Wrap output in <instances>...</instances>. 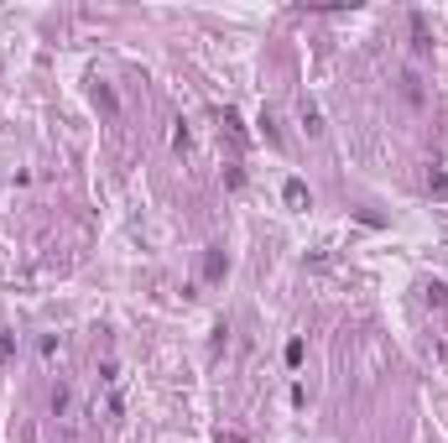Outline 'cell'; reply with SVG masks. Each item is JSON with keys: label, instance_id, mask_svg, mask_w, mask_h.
Segmentation results:
<instances>
[{"label": "cell", "instance_id": "277c9868", "mask_svg": "<svg viewBox=\"0 0 448 443\" xmlns=\"http://www.w3.org/2000/svg\"><path fill=\"white\" fill-rule=\"evenodd\" d=\"M281 199H287L292 209H303V204H308V183H303V177H287V188H281Z\"/></svg>", "mask_w": 448, "mask_h": 443}, {"label": "cell", "instance_id": "9c48e42d", "mask_svg": "<svg viewBox=\"0 0 448 443\" xmlns=\"http://www.w3.org/2000/svg\"><path fill=\"white\" fill-rule=\"evenodd\" d=\"M11 355H16V334H11V329H0V365H6Z\"/></svg>", "mask_w": 448, "mask_h": 443}, {"label": "cell", "instance_id": "7c38bea8", "mask_svg": "<svg viewBox=\"0 0 448 443\" xmlns=\"http://www.w3.org/2000/svg\"><path fill=\"white\" fill-rule=\"evenodd\" d=\"M219 443H245V438L240 433H219Z\"/></svg>", "mask_w": 448, "mask_h": 443}, {"label": "cell", "instance_id": "5b68a950", "mask_svg": "<svg viewBox=\"0 0 448 443\" xmlns=\"http://www.w3.org/2000/svg\"><path fill=\"white\" fill-rule=\"evenodd\" d=\"M402 94H407V100H412V105H422V100H427V94H422V78H417V73H412V68L402 73Z\"/></svg>", "mask_w": 448, "mask_h": 443}, {"label": "cell", "instance_id": "52a82bcc", "mask_svg": "<svg viewBox=\"0 0 448 443\" xmlns=\"http://www.w3.org/2000/svg\"><path fill=\"white\" fill-rule=\"evenodd\" d=\"M412 42H417V53H427V47H433V42H427V26H422V16H412Z\"/></svg>", "mask_w": 448, "mask_h": 443}, {"label": "cell", "instance_id": "8992f818", "mask_svg": "<svg viewBox=\"0 0 448 443\" xmlns=\"http://www.w3.org/2000/svg\"><path fill=\"white\" fill-rule=\"evenodd\" d=\"M204 276H209V282H219V276H224V251H209V261H204Z\"/></svg>", "mask_w": 448, "mask_h": 443}, {"label": "cell", "instance_id": "6da1fadb", "mask_svg": "<svg viewBox=\"0 0 448 443\" xmlns=\"http://www.w3.org/2000/svg\"><path fill=\"white\" fill-rule=\"evenodd\" d=\"M297 120H303L308 136H323V110H318V100H313V94H303V100H297Z\"/></svg>", "mask_w": 448, "mask_h": 443}, {"label": "cell", "instance_id": "ba28073f", "mask_svg": "<svg viewBox=\"0 0 448 443\" xmlns=\"http://www.w3.org/2000/svg\"><path fill=\"white\" fill-rule=\"evenodd\" d=\"M172 146H177V152H188V146H193V130L182 125V120H177V130H172Z\"/></svg>", "mask_w": 448, "mask_h": 443}, {"label": "cell", "instance_id": "30bf717a", "mask_svg": "<svg viewBox=\"0 0 448 443\" xmlns=\"http://www.w3.org/2000/svg\"><path fill=\"white\" fill-rule=\"evenodd\" d=\"M427 303L443 308V303H448V287H443V282H427Z\"/></svg>", "mask_w": 448, "mask_h": 443}, {"label": "cell", "instance_id": "7a4b0ae2", "mask_svg": "<svg viewBox=\"0 0 448 443\" xmlns=\"http://www.w3.org/2000/svg\"><path fill=\"white\" fill-rule=\"evenodd\" d=\"M219 130L229 136V146H235V152L245 146V125H240V115H235V110H219Z\"/></svg>", "mask_w": 448, "mask_h": 443}, {"label": "cell", "instance_id": "8fae6325", "mask_svg": "<svg viewBox=\"0 0 448 443\" xmlns=\"http://www.w3.org/2000/svg\"><path fill=\"white\" fill-rule=\"evenodd\" d=\"M261 130H266V141H271V146H281V130H276L271 115H261Z\"/></svg>", "mask_w": 448, "mask_h": 443}, {"label": "cell", "instance_id": "3957f363", "mask_svg": "<svg viewBox=\"0 0 448 443\" xmlns=\"http://www.w3.org/2000/svg\"><path fill=\"white\" fill-rule=\"evenodd\" d=\"M53 417H73V386L68 381L53 386Z\"/></svg>", "mask_w": 448, "mask_h": 443}]
</instances>
